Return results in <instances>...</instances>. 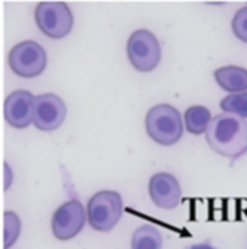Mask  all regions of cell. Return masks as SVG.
I'll return each instance as SVG.
<instances>
[{
    "label": "cell",
    "instance_id": "1",
    "mask_svg": "<svg viewBox=\"0 0 247 249\" xmlns=\"http://www.w3.org/2000/svg\"><path fill=\"white\" fill-rule=\"evenodd\" d=\"M204 134L210 147L220 156L234 160L247 153V124L243 118L218 114L211 118Z\"/></svg>",
    "mask_w": 247,
    "mask_h": 249
},
{
    "label": "cell",
    "instance_id": "2",
    "mask_svg": "<svg viewBox=\"0 0 247 249\" xmlns=\"http://www.w3.org/2000/svg\"><path fill=\"white\" fill-rule=\"evenodd\" d=\"M183 118L170 104H159L146 115V131L160 146H173L183 136Z\"/></svg>",
    "mask_w": 247,
    "mask_h": 249
},
{
    "label": "cell",
    "instance_id": "3",
    "mask_svg": "<svg viewBox=\"0 0 247 249\" xmlns=\"http://www.w3.org/2000/svg\"><path fill=\"white\" fill-rule=\"evenodd\" d=\"M124 203L118 191L102 190L90 197L86 206V220L96 232H111L122 217Z\"/></svg>",
    "mask_w": 247,
    "mask_h": 249
},
{
    "label": "cell",
    "instance_id": "4",
    "mask_svg": "<svg viewBox=\"0 0 247 249\" xmlns=\"http://www.w3.org/2000/svg\"><path fill=\"white\" fill-rule=\"evenodd\" d=\"M33 18L38 29L51 39H63L73 31L74 16L64 1L38 3Z\"/></svg>",
    "mask_w": 247,
    "mask_h": 249
},
{
    "label": "cell",
    "instance_id": "5",
    "mask_svg": "<svg viewBox=\"0 0 247 249\" xmlns=\"http://www.w3.org/2000/svg\"><path fill=\"white\" fill-rule=\"evenodd\" d=\"M7 64L16 76L33 79L41 76L47 69L48 55L41 44L26 39L12 47L7 55Z\"/></svg>",
    "mask_w": 247,
    "mask_h": 249
},
{
    "label": "cell",
    "instance_id": "6",
    "mask_svg": "<svg viewBox=\"0 0 247 249\" xmlns=\"http://www.w3.org/2000/svg\"><path fill=\"white\" fill-rule=\"evenodd\" d=\"M127 57L137 71L150 73L162 61V45L151 31L137 29L127 41Z\"/></svg>",
    "mask_w": 247,
    "mask_h": 249
},
{
    "label": "cell",
    "instance_id": "7",
    "mask_svg": "<svg viewBox=\"0 0 247 249\" xmlns=\"http://www.w3.org/2000/svg\"><path fill=\"white\" fill-rule=\"evenodd\" d=\"M86 222V207L79 200H68L54 212L51 231L55 239L70 241L83 231Z\"/></svg>",
    "mask_w": 247,
    "mask_h": 249
},
{
    "label": "cell",
    "instance_id": "8",
    "mask_svg": "<svg viewBox=\"0 0 247 249\" xmlns=\"http://www.w3.org/2000/svg\"><path fill=\"white\" fill-rule=\"evenodd\" d=\"M67 117L66 102L55 93H41L33 99L32 124L39 131H55L60 128Z\"/></svg>",
    "mask_w": 247,
    "mask_h": 249
},
{
    "label": "cell",
    "instance_id": "9",
    "mask_svg": "<svg viewBox=\"0 0 247 249\" xmlns=\"http://www.w3.org/2000/svg\"><path fill=\"white\" fill-rule=\"evenodd\" d=\"M35 96L25 89H17L9 93L3 104V115L6 123L17 130L28 128L32 124Z\"/></svg>",
    "mask_w": 247,
    "mask_h": 249
},
{
    "label": "cell",
    "instance_id": "10",
    "mask_svg": "<svg viewBox=\"0 0 247 249\" xmlns=\"http://www.w3.org/2000/svg\"><path fill=\"white\" fill-rule=\"evenodd\" d=\"M148 194L159 209L173 210L181 203L182 187L175 175L169 172H159L148 181Z\"/></svg>",
    "mask_w": 247,
    "mask_h": 249
},
{
    "label": "cell",
    "instance_id": "11",
    "mask_svg": "<svg viewBox=\"0 0 247 249\" xmlns=\"http://www.w3.org/2000/svg\"><path fill=\"white\" fill-rule=\"evenodd\" d=\"M214 79L217 85L229 93L247 90V69L245 67L234 64L223 66L214 71Z\"/></svg>",
    "mask_w": 247,
    "mask_h": 249
},
{
    "label": "cell",
    "instance_id": "12",
    "mask_svg": "<svg viewBox=\"0 0 247 249\" xmlns=\"http://www.w3.org/2000/svg\"><path fill=\"white\" fill-rule=\"evenodd\" d=\"M213 115L204 105H192L183 114V127L194 136H201L207 131V127Z\"/></svg>",
    "mask_w": 247,
    "mask_h": 249
},
{
    "label": "cell",
    "instance_id": "13",
    "mask_svg": "<svg viewBox=\"0 0 247 249\" xmlns=\"http://www.w3.org/2000/svg\"><path fill=\"white\" fill-rule=\"evenodd\" d=\"M163 236L153 225L140 226L131 238V249H162Z\"/></svg>",
    "mask_w": 247,
    "mask_h": 249
},
{
    "label": "cell",
    "instance_id": "14",
    "mask_svg": "<svg viewBox=\"0 0 247 249\" xmlns=\"http://www.w3.org/2000/svg\"><path fill=\"white\" fill-rule=\"evenodd\" d=\"M220 108L227 114L236 115L243 120L247 118V90L234 92L223 98L220 102Z\"/></svg>",
    "mask_w": 247,
    "mask_h": 249
},
{
    "label": "cell",
    "instance_id": "15",
    "mask_svg": "<svg viewBox=\"0 0 247 249\" xmlns=\"http://www.w3.org/2000/svg\"><path fill=\"white\" fill-rule=\"evenodd\" d=\"M22 231V222L15 212H6L3 214V241L4 249L12 248Z\"/></svg>",
    "mask_w": 247,
    "mask_h": 249
},
{
    "label": "cell",
    "instance_id": "16",
    "mask_svg": "<svg viewBox=\"0 0 247 249\" xmlns=\"http://www.w3.org/2000/svg\"><path fill=\"white\" fill-rule=\"evenodd\" d=\"M231 29L237 39L247 44V4L245 7H240L233 16Z\"/></svg>",
    "mask_w": 247,
    "mask_h": 249
},
{
    "label": "cell",
    "instance_id": "17",
    "mask_svg": "<svg viewBox=\"0 0 247 249\" xmlns=\"http://www.w3.org/2000/svg\"><path fill=\"white\" fill-rule=\"evenodd\" d=\"M186 249H217L215 247H213L211 244L205 242V244H195V245H189Z\"/></svg>",
    "mask_w": 247,
    "mask_h": 249
},
{
    "label": "cell",
    "instance_id": "18",
    "mask_svg": "<svg viewBox=\"0 0 247 249\" xmlns=\"http://www.w3.org/2000/svg\"><path fill=\"white\" fill-rule=\"evenodd\" d=\"M6 177H7V182H6V188H9V184H10V168L6 165Z\"/></svg>",
    "mask_w": 247,
    "mask_h": 249
}]
</instances>
